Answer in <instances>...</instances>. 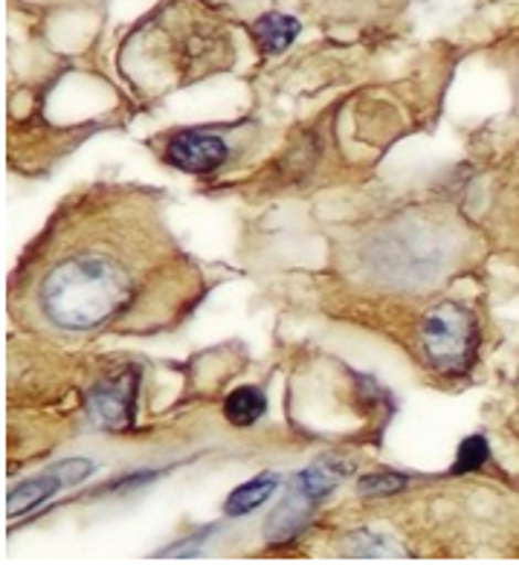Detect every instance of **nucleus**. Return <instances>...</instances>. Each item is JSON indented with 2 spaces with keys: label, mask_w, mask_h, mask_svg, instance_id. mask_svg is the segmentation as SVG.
<instances>
[{
  "label": "nucleus",
  "mask_w": 519,
  "mask_h": 565,
  "mask_svg": "<svg viewBox=\"0 0 519 565\" xmlns=\"http://www.w3.org/2000/svg\"><path fill=\"white\" fill-rule=\"evenodd\" d=\"M166 157H169V163L178 166V169L192 171V174H206V171H215L226 163L230 148H226V142L221 140V137H215V134L183 131L169 142Z\"/></svg>",
  "instance_id": "obj_4"
},
{
  "label": "nucleus",
  "mask_w": 519,
  "mask_h": 565,
  "mask_svg": "<svg viewBox=\"0 0 519 565\" xmlns=\"http://www.w3.org/2000/svg\"><path fill=\"white\" fill-rule=\"evenodd\" d=\"M128 279L105 256H67L41 285V308L53 326L87 331L105 326L128 302Z\"/></svg>",
  "instance_id": "obj_1"
},
{
  "label": "nucleus",
  "mask_w": 519,
  "mask_h": 565,
  "mask_svg": "<svg viewBox=\"0 0 519 565\" xmlns=\"http://www.w3.org/2000/svg\"><path fill=\"white\" fill-rule=\"evenodd\" d=\"M267 412V397L256 386L233 388L224 401V415L233 426H253Z\"/></svg>",
  "instance_id": "obj_8"
},
{
  "label": "nucleus",
  "mask_w": 519,
  "mask_h": 565,
  "mask_svg": "<svg viewBox=\"0 0 519 565\" xmlns=\"http://www.w3.org/2000/svg\"><path fill=\"white\" fill-rule=\"evenodd\" d=\"M53 472L59 476V481H62L64 488H67V484H78V481L91 479L96 472V465L94 461H87V458H71V461L55 465Z\"/></svg>",
  "instance_id": "obj_11"
},
{
  "label": "nucleus",
  "mask_w": 519,
  "mask_h": 565,
  "mask_svg": "<svg viewBox=\"0 0 519 565\" xmlns=\"http://www.w3.org/2000/svg\"><path fill=\"white\" fill-rule=\"evenodd\" d=\"M203 540H206V536H189V540H183V542H178V545H171L169 551H163V557H171V554H174V557H194V554H198V548H201L203 545Z\"/></svg>",
  "instance_id": "obj_14"
},
{
  "label": "nucleus",
  "mask_w": 519,
  "mask_h": 565,
  "mask_svg": "<svg viewBox=\"0 0 519 565\" xmlns=\"http://www.w3.org/2000/svg\"><path fill=\"white\" fill-rule=\"evenodd\" d=\"M479 317L465 302L447 299L421 319V351L426 363L444 374H462L479 354Z\"/></svg>",
  "instance_id": "obj_2"
},
{
  "label": "nucleus",
  "mask_w": 519,
  "mask_h": 565,
  "mask_svg": "<svg viewBox=\"0 0 519 565\" xmlns=\"http://www.w3.org/2000/svg\"><path fill=\"white\" fill-rule=\"evenodd\" d=\"M64 484L59 481L53 470H47L44 476L39 479H30V481H21L18 488L9 490L7 495V513L9 516H21V513L32 511V508H39L55 493V490H62Z\"/></svg>",
  "instance_id": "obj_6"
},
{
  "label": "nucleus",
  "mask_w": 519,
  "mask_h": 565,
  "mask_svg": "<svg viewBox=\"0 0 519 565\" xmlns=\"http://www.w3.org/2000/svg\"><path fill=\"white\" fill-rule=\"evenodd\" d=\"M137 388H140V372L125 369L114 377L102 380L99 386L87 395V412L105 429H128L134 424V406H137Z\"/></svg>",
  "instance_id": "obj_3"
},
{
  "label": "nucleus",
  "mask_w": 519,
  "mask_h": 565,
  "mask_svg": "<svg viewBox=\"0 0 519 565\" xmlns=\"http://www.w3.org/2000/svg\"><path fill=\"white\" fill-rule=\"evenodd\" d=\"M253 35H256L258 47L264 53H282L299 35V21L290 15H282V12H271V15H262L253 24Z\"/></svg>",
  "instance_id": "obj_7"
},
{
  "label": "nucleus",
  "mask_w": 519,
  "mask_h": 565,
  "mask_svg": "<svg viewBox=\"0 0 519 565\" xmlns=\"http://www.w3.org/2000/svg\"><path fill=\"white\" fill-rule=\"evenodd\" d=\"M310 504L314 499L303 493V490L296 488L294 493H287L285 502L273 511V516L267 519V540L271 542H285V540H294L305 525H308V516H310Z\"/></svg>",
  "instance_id": "obj_5"
},
{
  "label": "nucleus",
  "mask_w": 519,
  "mask_h": 565,
  "mask_svg": "<svg viewBox=\"0 0 519 565\" xmlns=\"http://www.w3.org/2000/svg\"><path fill=\"white\" fill-rule=\"evenodd\" d=\"M351 470V465H310L308 470L299 472V479H296V488L303 490L308 499H314V502H319V499H326L328 493H331L337 484H340L342 479H346V472Z\"/></svg>",
  "instance_id": "obj_10"
},
{
  "label": "nucleus",
  "mask_w": 519,
  "mask_h": 565,
  "mask_svg": "<svg viewBox=\"0 0 519 565\" xmlns=\"http://www.w3.org/2000/svg\"><path fill=\"white\" fill-rule=\"evenodd\" d=\"M276 488H279V479H276V476H258V479L241 484V488H235L233 493H230V499H226V516H244V513L256 511V508H262V504L276 493Z\"/></svg>",
  "instance_id": "obj_9"
},
{
  "label": "nucleus",
  "mask_w": 519,
  "mask_h": 565,
  "mask_svg": "<svg viewBox=\"0 0 519 565\" xmlns=\"http://www.w3.org/2000/svg\"><path fill=\"white\" fill-rule=\"evenodd\" d=\"M401 488H406V479L403 476H395V472H378V476H366L360 479V493L363 495H386V493H398Z\"/></svg>",
  "instance_id": "obj_13"
},
{
  "label": "nucleus",
  "mask_w": 519,
  "mask_h": 565,
  "mask_svg": "<svg viewBox=\"0 0 519 565\" xmlns=\"http://www.w3.org/2000/svg\"><path fill=\"white\" fill-rule=\"evenodd\" d=\"M488 458V444H485V438H467L465 444H462V449H458V461H456V472H467V470H476V467H481V461Z\"/></svg>",
  "instance_id": "obj_12"
}]
</instances>
